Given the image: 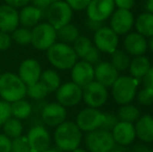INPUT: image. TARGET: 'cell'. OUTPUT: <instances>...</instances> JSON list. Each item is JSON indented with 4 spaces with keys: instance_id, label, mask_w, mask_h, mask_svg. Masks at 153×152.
Masks as SVG:
<instances>
[{
    "instance_id": "1",
    "label": "cell",
    "mask_w": 153,
    "mask_h": 152,
    "mask_svg": "<svg viewBox=\"0 0 153 152\" xmlns=\"http://www.w3.org/2000/svg\"><path fill=\"white\" fill-rule=\"evenodd\" d=\"M53 136L55 145L59 150L71 152L79 148L82 141V131L75 122L65 121L56 127Z\"/></svg>"
},
{
    "instance_id": "2",
    "label": "cell",
    "mask_w": 153,
    "mask_h": 152,
    "mask_svg": "<svg viewBox=\"0 0 153 152\" xmlns=\"http://www.w3.org/2000/svg\"><path fill=\"white\" fill-rule=\"evenodd\" d=\"M27 87L17 74L12 72L2 73L0 77V97L6 102H13L24 99Z\"/></svg>"
},
{
    "instance_id": "3",
    "label": "cell",
    "mask_w": 153,
    "mask_h": 152,
    "mask_svg": "<svg viewBox=\"0 0 153 152\" xmlns=\"http://www.w3.org/2000/svg\"><path fill=\"white\" fill-rule=\"evenodd\" d=\"M47 59L49 63L59 70L72 69L77 62V55L73 47L62 42L54 43L47 50Z\"/></svg>"
},
{
    "instance_id": "4",
    "label": "cell",
    "mask_w": 153,
    "mask_h": 152,
    "mask_svg": "<svg viewBox=\"0 0 153 152\" xmlns=\"http://www.w3.org/2000/svg\"><path fill=\"white\" fill-rule=\"evenodd\" d=\"M139 80L130 75L119 76L111 85V95L115 101L120 105L129 104L134 100Z\"/></svg>"
},
{
    "instance_id": "5",
    "label": "cell",
    "mask_w": 153,
    "mask_h": 152,
    "mask_svg": "<svg viewBox=\"0 0 153 152\" xmlns=\"http://www.w3.org/2000/svg\"><path fill=\"white\" fill-rule=\"evenodd\" d=\"M85 144L89 152H109L116 147L111 132L100 128L88 132L85 138Z\"/></svg>"
},
{
    "instance_id": "6",
    "label": "cell",
    "mask_w": 153,
    "mask_h": 152,
    "mask_svg": "<svg viewBox=\"0 0 153 152\" xmlns=\"http://www.w3.org/2000/svg\"><path fill=\"white\" fill-rule=\"evenodd\" d=\"M31 45L41 51L48 50L54 43H56V29L48 22L39 23L31 30Z\"/></svg>"
},
{
    "instance_id": "7",
    "label": "cell",
    "mask_w": 153,
    "mask_h": 152,
    "mask_svg": "<svg viewBox=\"0 0 153 152\" xmlns=\"http://www.w3.org/2000/svg\"><path fill=\"white\" fill-rule=\"evenodd\" d=\"M48 23L55 29H59L62 26L69 24L72 20L73 10L66 1L59 0L52 3L46 10Z\"/></svg>"
},
{
    "instance_id": "8",
    "label": "cell",
    "mask_w": 153,
    "mask_h": 152,
    "mask_svg": "<svg viewBox=\"0 0 153 152\" xmlns=\"http://www.w3.org/2000/svg\"><path fill=\"white\" fill-rule=\"evenodd\" d=\"M108 98L107 87L94 80L82 87V99L89 108H98L104 105Z\"/></svg>"
},
{
    "instance_id": "9",
    "label": "cell",
    "mask_w": 153,
    "mask_h": 152,
    "mask_svg": "<svg viewBox=\"0 0 153 152\" xmlns=\"http://www.w3.org/2000/svg\"><path fill=\"white\" fill-rule=\"evenodd\" d=\"M55 97L57 103L64 108H72L77 105L82 99V89L72 81L65 82L55 91Z\"/></svg>"
},
{
    "instance_id": "10",
    "label": "cell",
    "mask_w": 153,
    "mask_h": 152,
    "mask_svg": "<svg viewBox=\"0 0 153 152\" xmlns=\"http://www.w3.org/2000/svg\"><path fill=\"white\" fill-rule=\"evenodd\" d=\"M103 115H104V113L99 110L98 108H83L76 116L75 123L81 131H85L88 133V132L99 129L101 127L103 121Z\"/></svg>"
},
{
    "instance_id": "11",
    "label": "cell",
    "mask_w": 153,
    "mask_h": 152,
    "mask_svg": "<svg viewBox=\"0 0 153 152\" xmlns=\"http://www.w3.org/2000/svg\"><path fill=\"white\" fill-rule=\"evenodd\" d=\"M95 47L100 52L113 53L119 45V37L111 27L102 26L94 33Z\"/></svg>"
},
{
    "instance_id": "12",
    "label": "cell",
    "mask_w": 153,
    "mask_h": 152,
    "mask_svg": "<svg viewBox=\"0 0 153 152\" xmlns=\"http://www.w3.org/2000/svg\"><path fill=\"white\" fill-rule=\"evenodd\" d=\"M85 10L90 20L103 22L115 12V3L114 0H91Z\"/></svg>"
},
{
    "instance_id": "13",
    "label": "cell",
    "mask_w": 153,
    "mask_h": 152,
    "mask_svg": "<svg viewBox=\"0 0 153 152\" xmlns=\"http://www.w3.org/2000/svg\"><path fill=\"white\" fill-rule=\"evenodd\" d=\"M26 139L32 152H43L49 149L50 146V134L42 125H36L30 128Z\"/></svg>"
},
{
    "instance_id": "14",
    "label": "cell",
    "mask_w": 153,
    "mask_h": 152,
    "mask_svg": "<svg viewBox=\"0 0 153 152\" xmlns=\"http://www.w3.org/2000/svg\"><path fill=\"white\" fill-rule=\"evenodd\" d=\"M42 72V67L36 59H27L20 64L17 75L20 77V79L25 83L26 87H30L34 83L39 82Z\"/></svg>"
},
{
    "instance_id": "15",
    "label": "cell",
    "mask_w": 153,
    "mask_h": 152,
    "mask_svg": "<svg viewBox=\"0 0 153 152\" xmlns=\"http://www.w3.org/2000/svg\"><path fill=\"white\" fill-rule=\"evenodd\" d=\"M134 25V18L130 10H119L111 16V28L118 36L127 35Z\"/></svg>"
},
{
    "instance_id": "16",
    "label": "cell",
    "mask_w": 153,
    "mask_h": 152,
    "mask_svg": "<svg viewBox=\"0 0 153 152\" xmlns=\"http://www.w3.org/2000/svg\"><path fill=\"white\" fill-rule=\"evenodd\" d=\"M71 78H72V82L82 89L92 81H94V67L85 61L76 62V64L71 69Z\"/></svg>"
},
{
    "instance_id": "17",
    "label": "cell",
    "mask_w": 153,
    "mask_h": 152,
    "mask_svg": "<svg viewBox=\"0 0 153 152\" xmlns=\"http://www.w3.org/2000/svg\"><path fill=\"white\" fill-rule=\"evenodd\" d=\"M67 119V110L57 102H51L43 108L42 120L50 127H57Z\"/></svg>"
},
{
    "instance_id": "18",
    "label": "cell",
    "mask_w": 153,
    "mask_h": 152,
    "mask_svg": "<svg viewBox=\"0 0 153 152\" xmlns=\"http://www.w3.org/2000/svg\"><path fill=\"white\" fill-rule=\"evenodd\" d=\"M111 132L116 145L118 144L122 147L132 144L137 138L134 125L133 123H128V122L119 121Z\"/></svg>"
},
{
    "instance_id": "19",
    "label": "cell",
    "mask_w": 153,
    "mask_h": 152,
    "mask_svg": "<svg viewBox=\"0 0 153 152\" xmlns=\"http://www.w3.org/2000/svg\"><path fill=\"white\" fill-rule=\"evenodd\" d=\"M94 75L96 81L103 85L105 87H108L117 80L119 72L109 62H99L94 68Z\"/></svg>"
},
{
    "instance_id": "20",
    "label": "cell",
    "mask_w": 153,
    "mask_h": 152,
    "mask_svg": "<svg viewBox=\"0 0 153 152\" xmlns=\"http://www.w3.org/2000/svg\"><path fill=\"white\" fill-rule=\"evenodd\" d=\"M19 26V13L16 8L2 4L0 5V31L13 33Z\"/></svg>"
},
{
    "instance_id": "21",
    "label": "cell",
    "mask_w": 153,
    "mask_h": 152,
    "mask_svg": "<svg viewBox=\"0 0 153 152\" xmlns=\"http://www.w3.org/2000/svg\"><path fill=\"white\" fill-rule=\"evenodd\" d=\"M147 48L148 42L146 38L137 33H128L124 39V49L128 55H144V53L147 51Z\"/></svg>"
},
{
    "instance_id": "22",
    "label": "cell",
    "mask_w": 153,
    "mask_h": 152,
    "mask_svg": "<svg viewBox=\"0 0 153 152\" xmlns=\"http://www.w3.org/2000/svg\"><path fill=\"white\" fill-rule=\"evenodd\" d=\"M137 138L145 144L153 143V117L151 115H143L137 119L134 125Z\"/></svg>"
},
{
    "instance_id": "23",
    "label": "cell",
    "mask_w": 153,
    "mask_h": 152,
    "mask_svg": "<svg viewBox=\"0 0 153 152\" xmlns=\"http://www.w3.org/2000/svg\"><path fill=\"white\" fill-rule=\"evenodd\" d=\"M44 12L33 5H26L19 13V24L25 28L34 27L39 24Z\"/></svg>"
},
{
    "instance_id": "24",
    "label": "cell",
    "mask_w": 153,
    "mask_h": 152,
    "mask_svg": "<svg viewBox=\"0 0 153 152\" xmlns=\"http://www.w3.org/2000/svg\"><path fill=\"white\" fill-rule=\"evenodd\" d=\"M150 67L151 65H150L149 59L144 55H140V56H134L131 59L128 70L130 76L139 80L140 78H143L145 76Z\"/></svg>"
},
{
    "instance_id": "25",
    "label": "cell",
    "mask_w": 153,
    "mask_h": 152,
    "mask_svg": "<svg viewBox=\"0 0 153 152\" xmlns=\"http://www.w3.org/2000/svg\"><path fill=\"white\" fill-rule=\"evenodd\" d=\"M137 33L145 38L153 37V14L143 13L134 21Z\"/></svg>"
},
{
    "instance_id": "26",
    "label": "cell",
    "mask_w": 153,
    "mask_h": 152,
    "mask_svg": "<svg viewBox=\"0 0 153 152\" xmlns=\"http://www.w3.org/2000/svg\"><path fill=\"white\" fill-rule=\"evenodd\" d=\"M39 81L45 85L49 93H52L56 91L61 85V76L56 71L48 69L42 72Z\"/></svg>"
},
{
    "instance_id": "27",
    "label": "cell",
    "mask_w": 153,
    "mask_h": 152,
    "mask_svg": "<svg viewBox=\"0 0 153 152\" xmlns=\"http://www.w3.org/2000/svg\"><path fill=\"white\" fill-rule=\"evenodd\" d=\"M12 116L18 120L27 119L32 113V106L25 99H20L10 103Z\"/></svg>"
},
{
    "instance_id": "28",
    "label": "cell",
    "mask_w": 153,
    "mask_h": 152,
    "mask_svg": "<svg viewBox=\"0 0 153 152\" xmlns=\"http://www.w3.org/2000/svg\"><path fill=\"white\" fill-rule=\"evenodd\" d=\"M117 117L119 121L134 123L141 117V112L133 104H124V105H121V108L118 110Z\"/></svg>"
},
{
    "instance_id": "29",
    "label": "cell",
    "mask_w": 153,
    "mask_h": 152,
    "mask_svg": "<svg viewBox=\"0 0 153 152\" xmlns=\"http://www.w3.org/2000/svg\"><path fill=\"white\" fill-rule=\"evenodd\" d=\"M130 57L125 51L117 49L113 53H111V62L109 63L116 68L118 72L125 71L129 68L130 65Z\"/></svg>"
},
{
    "instance_id": "30",
    "label": "cell",
    "mask_w": 153,
    "mask_h": 152,
    "mask_svg": "<svg viewBox=\"0 0 153 152\" xmlns=\"http://www.w3.org/2000/svg\"><path fill=\"white\" fill-rule=\"evenodd\" d=\"M57 38L61 40L62 43L65 44H70V43H74L79 37V30L74 24H69L62 26V28L57 29Z\"/></svg>"
},
{
    "instance_id": "31",
    "label": "cell",
    "mask_w": 153,
    "mask_h": 152,
    "mask_svg": "<svg viewBox=\"0 0 153 152\" xmlns=\"http://www.w3.org/2000/svg\"><path fill=\"white\" fill-rule=\"evenodd\" d=\"M3 131L6 136L14 140L22 136L23 125L20 120L16 118H10L3 124Z\"/></svg>"
},
{
    "instance_id": "32",
    "label": "cell",
    "mask_w": 153,
    "mask_h": 152,
    "mask_svg": "<svg viewBox=\"0 0 153 152\" xmlns=\"http://www.w3.org/2000/svg\"><path fill=\"white\" fill-rule=\"evenodd\" d=\"M93 46H94V45H93L92 41L90 40L89 38L85 37V36H79V37L77 38V40L74 42L73 49H74L77 57L83 59Z\"/></svg>"
},
{
    "instance_id": "33",
    "label": "cell",
    "mask_w": 153,
    "mask_h": 152,
    "mask_svg": "<svg viewBox=\"0 0 153 152\" xmlns=\"http://www.w3.org/2000/svg\"><path fill=\"white\" fill-rule=\"evenodd\" d=\"M10 37H12L13 41H15L17 44L22 45V46L31 44L32 33L29 28H25V27L17 28L16 30L13 31Z\"/></svg>"
},
{
    "instance_id": "34",
    "label": "cell",
    "mask_w": 153,
    "mask_h": 152,
    "mask_svg": "<svg viewBox=\"0 0 153 152\" xmlns=\"http://www.w3.org/2000/svg\"><path fill=\"white\" fill-rule=\"evenodd\" d=\"M48 94H49L48 90L40 81L30 85V87H27L26 95L33 100H43L44 98L47 97Z\"/></svg>"
},
{
    "instance_id": "35",
    "label": "cell",
    "mask_w": 153,
    "mask_h": 152,
    "mask_svg": "<svg viewBox=\"0 0 153 152\" xmlns=\"http://www.w3.org/2000/svg\"><path fill=\"white\" fill-rule=\"evenodd\" d=\"M10 152H32L27 142L26 136H19L12 141Z\"/></svg>"
},
{
    "instance_id": "36",
    "label": "cell",
    "mask_w": 153,
    "mask_h": 152,
    "mask_svg": "<svg viewBox=\"0 0 153 152\" xmlns=\"http://www.w3.org/2000/svg\"><path fill=\"white\" fill-rule=\"evenodd\" d=\"M135 97L137 98L139 103L142 105H151L153 104V90L148 87H143Z\"/></svg>"
},
{
    "instance_id": "37",
    "label": "cell",
    "mask_w": 153,
    "mask_h": 152,
    "mask_svg": "<svg viewBox=\"0 0 153 152\" xmlns=\"http://www.w3.org/2000/svg\"><path fill=\"white\" fill-rule=\"evenodd\" d=\"M119 122V119L116 115L111 114V113H104L103 115V121L102 125H101L100 129L106 130V131H111L114 129L117 123Z\"/></svg>"
},
{
    "instance_id": "38",
    "label": "cell",
    "mask_w": 153,
    "mask_h": 152,
    "mask_svg": "<svg viewBox=\"0 0 153 152\" xmlns=\"http://www.w3.org/2000/svg\"><path fill=\"white\" fill-rule=\"evenodd\" d=\"M10 118H12L10 103L4 100H0V125H3Z\"/></svg>"
},
{
    "instance_id": "39",
    "label": "cell",
    "mask_w": 153,
    "mask_h": 152,
    "mask_svg": "<svg viewBox=\"0 0 153 152\" xmlns=\"http://www.w3.org/2000/svg\"><path fill=\"white\" fill-rule=\"evenodd\" d=\"M82 61L87 62V63L91 64V65L98 64L99 61H100V51L95 46H93L92 48L90 49L89 52L85 54V56L82 59Z\"/></svg>"
},
{
    "instance_id": "40",
    "label": "cell",
    "mask_w": 153,
    "mask_h": 152,
    "mask_svg": "<svg viewBox=\"0 0 153 152\" xmlns=\"http://www.w3.org/2000/svg\"><path fill=\"white\" fill-rule=\"evenodd\" d=\"M73 10H83L88 7L91 0H66Z\"/></svg>"
},
{
    "instance_id": "41",
    "label": "cell",
    "mask_w": 153,
    "mask_h": 152,
    "mask_svg": "<svg viewBox=\"0 0 153 152\" xmlns=\"http://www.w3.org/2000/svg\"><path fill=\"white\" fill-rule=\"evenodd\" d=\"M12 37L10 36V33H3L0 31V51H5L12 45Z\"/></svg>"
},
{
    "instance_id": "42",
    "label": "cell",
    "mask_w": 153,
    "mask_h": 152,
    "mask_svg": "<svg viewBox=\"0 0 153 152\" xmlns=\"http://www.w3.org/2000/svg\"><path fill=\"white\" fill-rule=\"evenodd\" d=\"M12 140L5 134H0V152H10Z\"/></svg>"
},
{
    "instance_id": "43",
    "label": "cell",
    "mask_w": 153,
    "mask_h": 152,
    "mask_svg": "<svg viewBox=\"0 0 153 152\" xmlns=\"http://www.w3.org/2000/svg\"><path fill=\"white\" fill-rule=\"evenodd\" d=\"M134 1L135 0H114V3L119 10H130L134 5Z\"/></svg>"
},
{
    "instance_id": "44",
    "label": "cell",
    "mask_w": 153,
    "mask_h": 152,
    "mask_svg": "<svg viewBox=\"0 0 153 152\" xmlns=\"http://www.w3.org/2000/svg\"><path fill=\"white\" fill-rule=\"evenodd\" d=\"M143 85L144 87L153 90V67H150L148 72L143 77Z\"/></svg>"
},
{
    "instance_id": "45",
    "label": "cell",
    "mask_w": 153,
    "mask_h": 152,
    "mask_svg": "<svg viewBox=\"0 0 153 152\" xmlns=\"http://www.w3.org/2000/svg\"><path fill=\"white\" fill-rule=\"evenodd\" d=\"M30 1L31 0H5V4L17 10L18 7H24V6L28 5Z\"/></svg>"
},
{
    "instance_id": "46",
    "label": "cell",
    "mask_w": 153,
    "mask_h": 152,
    "mask_svg": "<svg viewBox=\"0 0 153 152\" xmlns=\"http://www.w3.org/2000/svg\"><path fill=\"white\" fill-rule=\"evenodd\" d=\"M150 151H151L150 147L147 146V144H145V143L135 144L132 147V149H131V152H150Z\"/></svg>"
},
{
    "instance_id": "47",
    "label": "cell",
    "mask_w": 153,
    "mask_h": 152,
    "mask_svg": "<svg viewBox=\"0 0 153 152\" xmlns=\"http://www.w3.org/2000/svg\"><path fill=\"white\" fill-rule=\"evenodd\" d=\"M85 26L93 31H97L99 28L102 27V22H97V21H93L88 19V21L85 22Z\"/></svg>"
},
{
    "instance_id": "48",
    "label": "cell",
    "mask_w": 153,
    "mask_h": 152,
    "mask_svg": "<svg viewBox=\"0 0 153 152\" xmlns=\"http://www.w3.org/2000/svg\"><path fill=\"white\" fill-rule=\"evenodd\" d=\"M146 8L150 14H153V0H147L146 2Z\"/></svg>"
},
{
    "instance_id": "49",
    "label": "cell",
    "mask_w": 153,
    "mask_h": 152,
    "mask_svg": "<svg viewBox=\"0 0 153 152\" xmlns=\"http://www.w3.org/2000/svg\"><path fill=\"white\" fill-rule=\"evenodd\" d=\"M148 47L150 48V50L153 52V37L150 38V40H149V42H148Z\"/></svg>"
},
{
    "instance_id": "50",
    "label": "cell",
    "mask_w": 153,
    "mask_h": 152,
    "mask_svg": "<svg viewBox=\"0 0 153 152\" xmlns=\"http://www.w3.org/2000/svg\"><path fill=\"white\" fill-rule=\"evenodd\" d=\"M71 152H89V151H88L87 149H82V148H77V149H75V150L71 151Z\"/></svg>"
},
{
    "instance_id": "51",
    "label": "cell",
    "mask_w": 153,
    "mask_h": 152,
    "mask_svg": "<svg viewBox=\"0 0 153 152\" xmlns=\"http://www.w3.org/2000/svg\"><path fill=\"white\" fill-rule=\"evenodd\" d=\"M109 152H125V151L123 150V149H120V148H116V147H115V148H114L113 150H111V151H109Z\"/></svg>"
},
{
    "instance_id": "52",
    "label": "cell",
    "mask_w": 153,
    "mask_h": 152,
    "mask_svg": "<svg viewBox=\"0 0 153 152\" xmlns=\"http://www.w3.org/2000/svg\"><path fill=\"white\" fill-rule=\"evenodd\" d=\"M43 152H59V151L55 150V149H47V150H45V151H43Z\"/></svg>"
},
{
    "instance_id": "53",
    "label": "cell",
    "mask_w": 153,
    "mask_h": 152,
    "mask_svg": "<svg viewBox=\"0 0 153 152\" xmlns=\"http://www.w3.org/2000/svg\"><path fill=\"white\" fill-rule=\"evenodd\" d=\"M46 1L48 2V3L51 5V4H52V3H54V2H56V1H59V0H46Z\"/></svg>"
},
{
    "instance_id": "54",
    "label": "cell",
    "mask_w": 153,
    "mask_h": 152,
    "mask_svg": "<svg viewBox=\"0 0 153 152\" xmlns=\"http://www.w3.org/2000/svg\"><path fill=\"white\" fill-rule=\"evenodd\" d=\"M1 75H2V73H1V70H0V77H1Z\"/></svg>"
},
{
    "instance_id": "55",
    "label": "cell",
    "mask_w": 153,
    "mask_h": 152,
    "mask_svg": "<svg viewBox=\"0 0 153 152\" xmlns=\"http://www.w3.org/2000/svg\"><path fill=\"white\" fill-rule=\"evenodd\" d=\"M150 152H153V149H151V151H150Z\"/></svg>"
}]
</instances>
